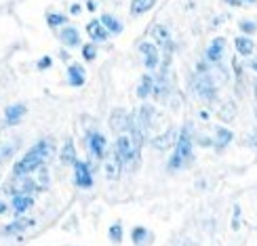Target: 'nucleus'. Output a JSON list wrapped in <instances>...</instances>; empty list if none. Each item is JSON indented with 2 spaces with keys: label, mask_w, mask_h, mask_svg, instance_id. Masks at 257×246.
I'll use <instances>...</instances> for the list:
<instances>
[{
  "label": "nucleus",
  "mask_w": 257,
  "mask_h": 246,
  "mask_svg": "<svg viewBox=\"0 0 257 246\" xmlns=\"http://www.w3.org/2000/svg\"><path fill=\"white\" fill-rule=\"evenodd\" d=\"M68 76H70V84L72 87H82L84 84V70L78 66V63H74V66L68 68Z\"/></svg>",
  "instance_id": "ddd939ff"
},
{
  "label": "nucleus",
  "mask_w": 257,
  "mask_h": 246,
  "mask_svg": "<svg viewBox=\"0 0 257 246\" xmlns=\"http://www.w3.org/2000/svg\"><path fill=\"white\" fill-rule=\"evenodd\" d=\"M49 156H51V143H49V141H38V143L32 147L30 152L15 164L13 173H15L17 177H19V175H28V173H32V170H36V168H40L42 164H45L47 160H49Z\"/></svg>",
  "instance_id": "f257e3e1"
},
{
  "label": "nucleus",
  "mask_w": 257,
  "mask_h": 246,
  "mask_svg": "<svg viewBox=\"0 0 257 246\" xmlns=\"http://www.w3.org/2000/svg\"><path fill=\"white\" fill-rule=\"evenodd\" d=\"M30 225H32L30 219H19V221H15V223H11V225H7L5 231H7V233H17V231H24V229L30 227Z\"/></svg>",
  "instance_id": "b1692460"
},
{
  "label": "nucleus",
  "mask_w": 257,
  "mask_h": 246,
  "mask_svg": "<svg viewBox=\"0 0 257 246\" xmlns=\"http://www.w3.org/2000/svg\"><path fill=\"white\" fill-rule=\"evenodd\" d=\"M194 89L198 93V97L200 99H205V101H211L213 97H215V82H213L211 78V74H198L196 80H194Z\"/></svg>",
  "instance_id": "20e7f679"
},
{
  "label": "nucleus",
  "mask_w": 257,
  "mask_h": 246,
  "mask_svg": "<svg viewBox=\"0 0 257 246\" xmlns=\"http://www.w3.org/2000/svg\"><path fill=\"white\" fill-rule=\"evenodd\" d=\"M223 49H226V38H215L207 49V59L211 63H217L223 57Z\"/></svg>",
  "instance_id": "1a4fd4ad"
},
{
  "label": "nucleus",
  "mask_w": 257,
  "mask_h": 246,
  "mask_svg": "<svg viewBox=\"0 0 257 246\" xmlns=\"http://www.w3.org/2000/svg\"><path fill=\"white\" fill-rule=\"evenodd\" d=\"M152 91H154V78L150 76V74H146V76H142V84L137 87V95L144 99V97H148V95L152 93Z\"/></svg>",
  "instance_id": "f3484780"
},
{
  "label": "nucleus",
  "mask_w": 257,
  "mask_h": 246,
  "mask_svg": "<svg viewBox=\"0 0 257 246\" xmlns=\"http://www.w3.org/2000/svg\"><path fill=\"white\" fill-rule=\"evenodd\" d=\"M87 32H89V36L93 40H105L108 38V30H105V26L101 24V21H91V24L87 26Z\"/></svg>",
  "instance_id": "f8f14e48"
},
{
  "label": "nucleus",
  "mask_w": 257,
  "mask_h": 246,
  "mask_svg": "<svg viewBox=\"0 0 257 246\" xmlns=\"http://www.w3.org/2000/svg\"><path fill=\"white\" fill-rule=\"evenodd\" d=\"M110 124L116 133H122V131H128V124H131V116H126L122 110H114L112 118H110Z\"/></svg>",
  "instance_id": "9d476101"
},
{
  "label": "nucleus",
  "mask_w": 257,
  "mask_h": 246,
  "mask_svg": "<svg viewBox=\"0 0 257 246\" xmlns=\"http://www.w3.org/2000/svg\"><path fill=\"white\" fill-rule=\"evenodd\" d=\"M59 158H61V162H63V164H74V162H76V149H74L72 141H68L66 145H63Z\"/></svg>",
  "instance_id": "4be33fe9"
},
{
  "label": "nucleus",
  "mask_w": 257,
  "mask_h": 246,
  "mask_svg": "<svg viewBox=\"0 0 257 246\" xmlns=\"http://www.w3.org/2000/svg\"><path fill=\"white\" fill-rule=\"evenodd\" d=\"M244 3H257V0H244Z\"/></svg>",
  "instance_id": "c9c22d12"
},
{
  "label": "nucleus",
  "mask_w": 257,
  "mask_h": 246,
  "mask_svg": "<svg viewBox=\"0 0 257 246\" xmlns=\"http://www.w3.org/2000/svg\"><path fill=\"white\" fill-rule=\"evenodd\" d=\"M175 143H177V141H175V131H169V133H165L163 137L154 139V147H158V149H167V147L175 145Z\"/></svg>",
  "instance_id": "412c9836"
},
{
  "label": "nucleus",
  "mask_w": 257,
  "mask_h": 246,
  "mask_svg": "<svg viewBox=\"0 0 257 246\" xmlns=\"http://www.w3.org/2000/svg\"><path fill=\"white\" fill-rule=\"evenodd\" d=\"M251 68L257 72V59H253V61H251Z\"/></svg>",
  "instance_id": "f704fd0d"
},
{
  "label": "nucleus",
  "mask_w": 257,
  "mask_h": 246,
  "mask_svg": "<svg viewBox=\"0 0 257 246\" xmlns=\"http://www.w3.org/2000/svg\"><path fill=\"white\" fill-rule=\"evenodd\" d=\"M72 13H74V15L80 13V7H78V5H72Z\"/></svg>",
  "instance_id": "473e14b6"
},
{
  "label": "nucleus",
  "mask_w": 257,
  "mask_h": 246,
  "mask_svg": "<svg viewBox=\"0 0 257 246\" xmlns=\"http://www.w3.org/2000/svg\"><path fill=\"white\" fill-rule=\"evenodd\" d=\"M110 238H112L114 242H120V240H122V227L118 225V223H114V225L110 227Z\"/></svg>",
  "instance_id": "bb28decb"
},
{
  "label": "nucleus",
  "mask_w": 257,
  "mask_h": 246,
  "mask_svg": "<svg viewBox=\"0 0 257 246\" xmlns=\"http://www.w3.org/2000/svg\"><path fill=\"white\" fill-rule=\"evenodd\" d=\"M251 145H257V133L251 137Z\"/></svg>",
  "instance_id": "72a5a7b5"
},
{
  "label": "nucleus",
  "mask_w": 257,
  "mask_h": 246,
  "mask_svg": "<svg viewBox=\"0 0 257 246\" xmlns=\"http://www.w3.org/2000/svg\"><path fill=\"white\" fill-rule=\"evenodd\" d=\"M24 116H26V108L21 103H15V105H11V108H7L5 120H7V124H17Z\"/></svg>",
  "instance_id": "9b49d317"
},
{
  "label": "nucleus",
  "mask_w": 257,
  "mask_h": 246,
  "mask_svg": "<svg viewBox=\"0 0 257 246\" xmlns=\"http://www.w3.org/2000/svg\"><path fill=\"white\" fill-rule=\"evenodd\" d=\"M114 154L118 156V160L122 162V166L124 164H135L137 162V158H139V149L133 145V141L128 139L126 135H120L118 137V141H116V147H114Z\"/></svg>",
  "instance_id": "7ed1b4c3"
},
{
  "label": "nucleus",
  "mask_w": 257,
  "mask_h": 246,
  "mask_svg": "<svg viewBox=\"0 0 257 246\" xmlns=\"http://www.w3.org/2000/svg\"><path fill=\"white\" fill-rule=\"evenodd\" d=\"M192 160V137H190V126H184L181 133L177 137V143H175V152L169 160V168L171 170H177L181 166H186Z\"/></svg>",
  "instance_id": "f03ea898"
},
{
  "label": "nucleus",
  "mask_w": 257,
  "mask_h": 246,
  "mask_svg": "<svg viewBox=\"0 0 257 246\" xmlns=\"http://www.w3.org/2000/svg\"><path fill=\"white\" fill-rule=\"evenodd\" d=\"M47 24H49L51 28L61 26V24H66V17H63V15H49V17H47Z\"/></svg>",
  "instance_id": "c85d7f7f"
},
{
  "label": "nucleus",
  "mask_w": 257,
  "mask_h": 246,
  "mask_svg": "<svg viewBox=\"0 0 257 246\" xmlns=\"http://www.w3.org/2000/svg\"><path fill=\"white\" fill-rule=\"evenodd\" d=\"M232 141V131H230V128H223V126H219L217 128V145L219 147H223V145H228Z\"/></svg>",
  "instance_id": "393cba45"
},
{
  "label": "nucleus",
  "mask_w": 257,
  "mask_h": 246,
  "mask_svg": "<svg viewBox=\"0 0 257 246\" xmlns=\"http://www.w3.org/2000/svg\"><path fill=\"white\" fill-rule=\"evenodd\" d=\"M61 40H63V45H68V47H78L80 45V34L74 28H66L61 32Z\"/></svg>",
  "instance_id": "dca6fc26"
},
{
  "label": "nucleus",
  "mask_w": 257,
  "mask_h": 246,
  "mask_svg": "<svg viewBox=\"0 0 257 246\" xmlns=\"http://www.w3.org/2000/svg\"><path fill=\"white\" fill-rule=\"evenodd\" d=\"M49 66H51V57H42V59L38 61V68H40V70H47Z\"/></svg>",
  "instance_id": "2f4dec72"
},
{
  "label": "nucleus",
  "mask_w": 257,
  "mask_h": 246,
  "mask_svg": "<svg viewBox=\"0 0 257 246\" xmlns=\"http://www.w3.org/2000/svg\"><path fill=\"white\" fill-rule=\"evenodd\" d=\"M30 206H32V198H30L28 194H15V198H13V208H15L17 215H24V212H26Z\"/></svg>",
  "instance_id": "2eb2a0df"
},
{
  "label": "nucleus",
  "mask_w": 257,
  "mask_h": 246,
  "mask_svg": "<svg viewBox=\"0 0 257 246\" xmlns=\"http://www.w3.org/2000/svg\"><path fill=\"white\" fill-rule=\"evenodd\" d=\"M11 154H13V145H5V147H0V158H9Z\"/></svg>",
  "instance_id": "7c9ffc66"
},
{
  "label": "nucleus",
  "mask_w": 257,
  "mask_h": 246,
  "mask_svg": "<svg viewBox=\"0 0 257 246\" xmlns=\"http://www.w3.org/2000/svg\"><path fill=\"white\" fill-rule=\"evenodd\" d=\"M148 240H150V233H148L146 227H135V229H133V244L142 246V244H146Z\"/></svg>",
  "instance_id": "a878e982"
},
{
  "label": "nucleus",
  "mask_w": 257,
  "mask_h": 246,
  "mask_svg": "<svg viewBox=\"0 0 257 246\" xmlns=\"http://www.w3.org/2000/svg\"><path fill=\"white\" fill-rule=\"evenodd\" d=\"M255 91H257V84H255Z\"/></svg>",
  "instance_id": "e433bc0d"
},
{
  "label": "nucleus",
  "mask_w": 257,
  "mask_h": 246,
  "mask_svg": "<svg viewBox=\"0 0 257 246\" xmlns=\"http://www.w3.org/2000/svg\"><path fill=\"white\" fill-rule=\"evenodd\" d=\"M74 181L76 185L80 187H91L93 185V177H91V170L87 166V162H74Z\"/></svg>",
  "instance_id": "39448f33"
},
{
  "label": "nucleus",
  "mask_w": 257,
  "mask_h": 246,
  "mask_svg": "<svg viewBox=\"0 0 257 246\" xmlns=\"http://www.w3.org/2000/svg\"><path fill=\"white\" fill-rule=\"evenodd\" d=\"M240 30L247 32V34H253L257 30V26H255V21H240Z\"/></svg>",
  "instance_id": "c756f323"
},
{
  "label": "nucleus",
  "mask_w": 257,
  "mask_h": 246,
  "mask_svg": "<svg viewBox=\"0 0 257 246\" xmlns=\"http://www.w3.org/2000/svg\"><path fill=\"white\" fill-rule=\"evenodd\" d=\"M156 5V0H133L131 3V13L133 15H142L146 11H150Z\"/></svg>",
  "instance_id": "aec40b11"
},
{
  "label": "nucleus",
  "mask_w": 257,
  "mask_h": 246,
  "mask_svg": "<svg viewBox=\"0 0 257 246\" xmlns=\"http://www.w3.org/2000/svg\"><path fill=\"white\" fill-rule=\"evenodd\" d=\"M139 51H142V55L146 57V68L148 70H154L158 68V49L154 45H150V42H142L139 45Z\"/></svg>",
  "instance_id": "0eeeda50"
},
{
  "label": "nucleus",
  "mask_w": 257,
  "mask_h": 246,
  "mask_svg": "<svg viewBox=\"0 0 257 246\" xmlns=\"http://www.w3.org/2000/svg\"><path fill=\"white\" fill-rule=\"evenodd\" d=\"M120 168H122V162L118 160V156H112L108 162H105V175H108V179H118L120 177Z\"/></svg>",
  "instance_id": "4468645a"
},
{
  "label": "nucleus",
  "mask_w": 257,
  "mask_h": 246,
  "mask_svg": "<svg viewBox=\"0 0 257 246\" xmlns=\"http://www.w3.org/2000/svg\"><path fill=\"white\" fill-rule=\"evenodd\" d=\"M95 55H97V49H95V45H87V47L82 49V57L87 59V61H93Z\"/></svg>",
  "instance_id": "cd10ccee"
},
{
  "label": "nucleus",
  "mask_w": 257,
  "mask_h": 246,
  "mask_svg": "<svg viewBox=\"0 0 257 246\" xmlns=\"http://www.w3.org/2000/svg\"><path fill=\"white\" fill-rule=\"evenodd\" d=\"M36 189H38V185H36L30 177H26V175H24V177L19 175V179H15L13 185H11V191H13V196H15V194H28V196H30V194H34Z\"/></svg>",
  "instance_id": "423d86ee"
},
{
  "label": "nucleus",
  "mask_w": 257,
  "mask_h": 246,
  "mask_svg": "<svg viewBox=\"0 0 257 246\" xmlns=\"http://www.w3.org/2000/svg\"><path fill=\"white\" fill-rule=\"evenodd\" d=\"M87 145H89V152L95 158H103V154H105V137L103 135L91 133L89 139H87Z\"/></svg>",
  "instance_id": "6e6552de"
},
{
  "label": "nucleus",
  "mask_w": 257,
  "mask_h": 246,
  "mask_svg": "<svg viewBox=\"0 0 257 246\" xmlns=\"http://www.w3.org/2000/svg\"><path fill=\"white\" fill-rule=\"evenodd\" d=\"M154 36H156V40H158V45H163V47H165V51H167V53H171V36H169L167 28H165V26H156Z\"/></svg>",
  "instance_id": "a211bd4d"
},
{
  "label": "nucleus",
  "mask_w": 257,
  "mask_h": 246,
  "mask_svg": "<svg viewBox=\"0 0 257 246\" xmlns=\"http://www.w3.org/2000/svg\"><path fill=\"white\" fill-rule=\"evenodd\" d=\"M99 21H101V24L105 26V30H108V32H112V34H120V32H122L120 21H116L112 15H103Z\"/></svg>",
  "instance_id": "5701e85b"
},
{
  "label": "nucleus",
  "mask_w": 257,
  "mask_h": 246,
  "mask_svg": "<svg viewBox=\"0 0 257 246\" xmlns=\"http://www.w3.org/2000/svg\"><path fill=\"white\" fill-rule=\"evenodd\" d=\"M234 45H236V51L240 53V55H244V57H247V55H251V53H253V49H255L253 40H251V38H242V36L234 40Z\"/></svg>",
  "instance_id": "6ab92c4d"
}]
</instances>
